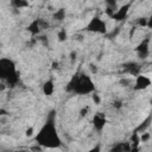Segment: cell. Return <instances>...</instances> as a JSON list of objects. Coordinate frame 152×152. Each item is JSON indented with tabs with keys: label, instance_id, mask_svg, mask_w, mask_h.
Wrapping results in <instances>:
<instances>
[{
	"label": "cell",
	"instance_id": "cell-9",
	"mask_svg": "<svg viewBox=\"0 0 152 152\" xmlns=\"http://www.w3.org/2000/svg\"><path fill=\"white\" fill-rule=\"evenodd\" d=\"M107 124V118L103 113H96L93 118V127L96 132H102Z\"/></svg>",
	"mask_w": 152,
	"mask_h": 152
},
{
	"label": "cell",
	"instance_id": "cell-2",
	"mask_svg": "<svg viewBox=\"0 0 152 152\" xmlns=\"http://www.w3.org/2000/svg\"><path fill=\"white\" fill-rule=\"evenodd\" d=\"M65 90L76 95H89L95 91V83L88 74L78 71L71 76L65 86Z\"/></svg>",
	"mask_w": 152,
	"mask_h": 152
},
{
	"label": "cell",
	"instance_id": "cell-14",
	"mask_svg": "<svg viewBox=\"0 0 152 152\" xmlns=\"http://www.w3.org/2000/svg\"><path fill=\"white\" fill-rule=\"evenodd\" d=\"M11 4L15 8H23V7H27L28 6V1L27 0H11Z\"/></svg>",
	"mask_w": 152,
	"mask_h": 152
},
{
	"label": "cell",
	"instance_id": "cell-21",
	"mask_svg": "<svg viewBox=\"0 0 152 152\" xmlns=\"http://www.w3.org/2000/svg\"><path fill=\"white\" fill-rule=\"evenodd\" d=\"M32 132H33V128H28V129L26 131V135H27V137H31V135H32Z\"/></svg>",
	"mask_w": 152,
	"mask_h": 152
},
{
	"label": "cell",
	"instance_id": "cell-18",
	"mask_svg": "<svg viewBox=\"0 0 152 152\" xmlns=\"http://www.w3.org/2000/svg\"><path fill=\"white\" fill-rule=\"evenodd\" d=\"M93 101H94V103H95V104L100 103V97H99V95H97V94H95V93H93Z\"/></svg>",
	"mask_w": 152,
	"mask_h": 152
},
{
	"label": "cell",
	"instance_id": "cell-17",
	"mask_svg": "<svg viewBox=\"0 0 152 152\" xmlns=\"http://www.w3.org/2000/svg\"><path fill=\"white\" fill-rule=\"evenodd\" d=\"M138 25L139 26H147V18H140L138 20Z\"/></svg>",
	"mask_w": 152,
	"mask_h": 152
},
{
	"label": "cell",
	"instance_id": "cell-12",
	"mask_svg": "<svg viewBox=\"0 0 152 152\" xmlns=\"http://www.w3.org/2000/svg\"><path fill=\"white\" fill-rule=\"evenodd\" d=\"M129 150H132V147L129 146V142H118L110 148V151H114V152H124Z\"/></svg>",
	"mask_w": 152,
	"mask_h": 152
},
{
	"label": "cell",
	"instance_id": "cell-13",
	"mask_svg": "<svg viewBox=\"0 0 152 152\" xmlns=\"http://www.w3.org/2000/svg\"><path fill=\"white\" fill-rule=\"evenodd\" d=\"M65 17H66V11H65V8H63V7L58 8V10L53 13V15H52V18H53L55 20H57V21H63V20L65 19Z\"/></svg>",
	"mask_w": 152,
	"mask_h": 152
},
{
	"label": "cell",
	"instance_id": "cell-16",
	"mask_svg": "<svg viewBox=\"0 0 152 152\" xmlns=\"http://www.w3.org/2000/svg\"><path fill=\"white\" fill-rule=\"evenodd\" d=\"M148 139H150V134H148V133H146V132H142V133H141V135H140V141L145 142V141H147Z\"/></svg>",
	"mask_w": 152,
	"mask_h": 152
},
{
	"label": "cell",
	"instance_id": "cell-19",
	"mask_svg": "<svg viewBox=\"0 0 152 152\" xmlns=\"http://www.w3.org/2000/svg\"><path fill=\"white\" fill-rule=\"evenodd\" d=\"M147 28H150V30H152V14L147 18V26H146Z\"/></svg>",
	"mask_w": 152,
	"mask_h": 152
},
{
	"label": "cell",
	"instance_id": "cell-22",
	"mask_svg": "<svg viewBox=\"0 0 152 152\" xmlns=\"http://www.w3.org/2000/svg\"><path fill=\"white\" fill-rule=\"evenodd\" d=\"M90 69H91V70H93V72H96V71H97V69H96V66H95V68H94V65H93V64H91V65H90Z\"/></svg>",
	"mask_w": 152,
	"mask_h": 152
},
{
	"label": "cell",
	"instance_id": "cell-3",
	"mask_svg": "<svg viewBox=\"0 0 152 152\" xmlns=\"http://www.w3.org/2000/svg\"><path fill=\"white\" fill-rule=\"evenodd\" d=\"M0 77L11 87H14L19 82V72L15 68V63L11 58H0Z\"/></svg>",
	"mask_w": 152,
	"mask_h": 152
},
{
	"label": "cell",
	"instance_id": "cell-23",
	"mask_svg": "<svg viewBox=\"0 0 152 152\" xmlns=\"http://www.w3.org/2000/svg\"><path fill=\"white\" fill-rule=\"evenodd\" d=\"M151 151H152V148H151Z\"/></svg>",
	"mask_w": 152,
	"mask_h": 152
},
{
	"label": "cell",
	"instance_id": "cell-1",
	"mask_svg": "<svg viewBox=\"0 0 152 152\" xmlns=\"http://www.w3.org/2000/svg\"><path fill=\"white\" fill-rule=\"evenodd\" d=\"M36 142L45 148H58L62 145L61 137L57 131L56 120H55V112H51L38 133L34 137Z\"/></svg>",
	"mask_w": 152,
	"mask_h": 152
},
{
	"label": "cell",
	"instance_id": "cell-11",
	"mask_svg": "<svg viewBox=\"0 0 152 152\" xmlns=\"http://www.w3.org/2000/svg\"><path fill=\"white\" fill-rule=\"evenodd\" d=\"M42 90H43V94L45 96H51L55 93V82H53V80L52 78L46 80L44 82V84H43Z\"/></svg>",
	"mask_w": 152,
	"mask_h": 152
},
{
	"label": "cell",
	"instance_id": "cell-8",
	"mask_svg": "<svg viewBox=\"0 0 152 152\" xmlns=\"http://www.w3.org/2000/svg\"><path fill=\"white\" fill-rule=\"evenodd\" d=\"M131 6H132V2H126V4L121 5L120 7H118V10L114 12L112 19H114L115 21H124L128 17Z\"/></svg>",
	"mask_w": 152,
	"mask_h": 152
},
{
	"label": "cell",
	"instance_id": "cell-20",
	"mask_svg": "<svg viewBox=\"0 0 152 152\" xmlns=\"http://www.w3.org/2000/svg\"><path fill=\"white\" fill-rule=\"evenodd\" d=\"M88 110H89V108L87 107V108H83L82 110H81V116H86L87 115V113H88Z\"/></svg>",
	"mask_w": 152,
	"mask_h": 152
},
{
	"label": "cell",
	"instance_id": "cell-5",
	"mask_svg": "<svg viewBox=\"0 0 152 152\" xmlns=\"http://www.w3.org/2000/svg\"><path fill=\"white\" fill-rule=\"evenodd\" d=\"M150 44H151V38L145 37L135 46V53L140 59H146L148 57V55H150Z\"/></svg>",
	"mask_w": 152,
	"mask_h": 152
},
{
	"label": "cell",
	"instance_id": "cell-6",
	"mask_svg": "<svg viewBox=\"0 0 152 152\" xmlns=\"http://www.w3.org/2000/svg\"><path fill=\"white\" fill-rule=\"evenodd\" d=\"M48 27H49V24H48L45 20L37 18V19L32 20V21L28 24V26L26 27V30H27L32 36H37V34H39L43 30H45V28H48Z\"/></svg>",
	"mask_w": 152,
	"mask_h": 152
},
{
	"label": "cell",
	"instance_id": "cell-10",
	"mask_svg": "<svg viewBox=\"0 0 152 152\" xmlns=\"http://www.w3.org/2000/svg\"><path fill=\"white\" fill-rule=\"evenodd\" d=\"M122 69L125 72L132 75V76H138L139 72H140V65L135 62H128V63H125L122 65Z\"/></svg>",
	"mask_w": 152,
	"mask_h": 152
},
{
	"label": "cell",
	"instance_id": "cell-15",
	"mask_svg": "<svg viewBox=\"0 0 152 152\" xmlns=\"http://www.w3.org/2000/svg\"><path fill=\"white\" fill-rule=\"evenodd\" d=\"M57 38H58V42H65V40L68 39V33H66V30L61 28V30L57 32Z\"/></svg>",
	"mask_w": 152,
	"mask_h": 152
},
{
	"label": "cell",
	"instance_id": "cell-7",
	"mask_svg": "<svg viewBox=\"0 0 152 152\" xmlns=\"http://www.w3.org/2000/svg\"><path fill=\"white\" fill-rule=\"evenodd\" d=\"M152 84V80L146 76V75H138L135 76V80H134V83H133V89L139 91V90H145L147 89Z\"/></svg>",
	"mask_w": 152,
	"mask_h": 152
},
{
	"label": "cell",
	"instance_id": "cell-4",
	"mask_svg": "<svg viewBox=\"0 0 152 152\" xmlns=\"http://www.w3.org/2000/svg\"><path fill=\"white\" fill-rule=\"evenodd\" d=\"M86 30L91 33L104 34L107 32V24L102 18H100L99 15H95L90 18V20L88 21V24L86 25Z\"/></svg>",
	"mask_w": 152,
	"mask_h": 152
}]
</instances>
